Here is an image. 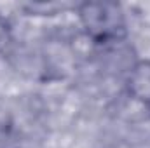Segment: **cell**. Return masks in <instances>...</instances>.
I'll return each mask as SVG.
<instances>
[{
  "instance_id": "6da1fadb",
  "label": "cell",
  "mask_w": 150,
  "mask_h": 148,
  "mask_svg": "<svg viewBox=\"0 0 150 148\" xmlns=\"http://www.w3.org/2000/svg\"><path fill=\"white\" fill-rule=\"evenodd\" d=\"M80 19L86 32L98 42L122 37L126 30L124 14L112 2H87L80 7Z\"/></svg>"
},
{
  "instance_id": "7a4b0ae2",
  "label": "cell",
  "mask_w": 150,
  "mask_h": 148,
  "mask_svg": "<svg viewBox=\"0 0 150 148\" xmlns=\"http://www.w3.org/2000/svg\"><path fill=\"white\" fill-rule=\"evenodd\" d=\"M129 89L140 101L150 105V59L140 61L133 68L129 78Z\"/></svg>"
}]
</instances>
